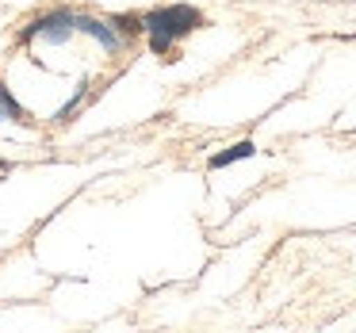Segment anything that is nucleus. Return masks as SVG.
I'll return each mask as SVG.
<instances>
[{"label":"nucleus","mask_w":356,"mask_h":333,"mask_svg":"<svg viewBox=\"0 0 356 333\" xmlns=\"http://www.w3.org/2000/svg\"><path fill=\"white\" fill-rule=\"evenodd\" d=\"M200 27H203V12L192 8V4H165V8H154L142 16V35L149 39V50L157 58H165L180 39H188Z\"/></svg>","instance_id":"1"},{"label":"nucleus","mask_w":356,"mask_h":333,"mask_svg":"<svg viewBox=\"0 0 356 333\" xmlns=\"http://www.w3.org/2000/svg\"><path fill=\"white\" fill-rule=\"evenodd\" d=\"M77 35V19H73V12L65 8H54V12H42V16H35L31 24L19 31V42H54V47H65V42Z\"/></svg>","instance_id":"2"},{"label":"nucleus","mask_w":356,"mask_h":333,"mask_svg":"<svg viewBox=\"0 0 356 333\" xmlns=\"http://www.w3.org/2000/svg\"><path fill=\"white\" fill-rule=\"evenodd\" d=\"M73 19H77V31H81V35H88V39L100 42L104 54H119V50L127 47V39L108 24V19H100V16H85V12H73Z\"/></svg>","instance_id":"3"},{"label":"nucleus","mask_w":356,"mask_h":333,"mask_svg":"<svg viewBox=\"0 0 356 333\" xmlns=\"http://www.w3.org/2000/svg\"><path fill=\"white\" fill-rule=\"evenodd\" d=\"M27 111H24V104L16 100V96H12V88L4 85V81H0V123H27Z\"/></svg>","instance_id":"4"},{"label":"nucleus","mask_w":356,"mask_h":333,"mask_svg":"<svg viewBox=\"0 0 356 333\" xmlns=\"http://www.w3.org/2000/svg\"><path fill=\"white\" fill-rule=\"evenodd\" d=\"M253 154H257V146H253V142H234V146H226L222 154H215V157H211V169H226V165L245 161V157H253Z\"/></svg>","instance_id":"5"},{"label":"nucleus","mask_w":356,"mask_h":333,"mask_svg":"<svg viewBox=\"0 0 356 333\" xmlns=\"http://www.w3.org/2000/svg\"><path fill=\"white\" fill-rule=\"evenodd\" d=\"M108 24L115 27L123 39H134V35H142V16H111Z\"/></svg>","instance_id":"6"}]
</instances>
